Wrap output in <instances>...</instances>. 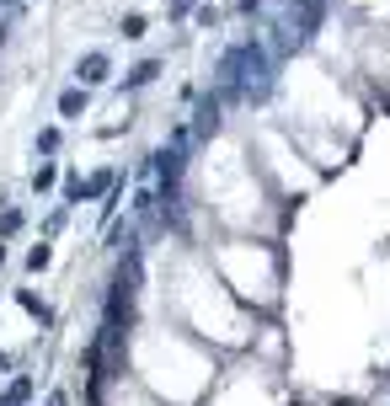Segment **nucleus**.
Returning <instances> with one entry per match:
<instances>
[{
	"instance_id": "nucleus-2",
	"label": "nucleus",
	"mask_w": 390,
	"mask_h": 406,
	"mask_svg": "<svg viewBox=\"0 0 390 406\" xmlns=\"http://www.w3.org/2000/svg\"><path fill=\"white\" fill-rule=\"evenodd\" d=\"M75 75H81V86H102L107 81V54H86Z\"/></svg>"
},
{
	"instance_id": "nucleus-8",
	"label": "nucleus",
	"mask_w": 390,
	"mask_h": 406,
	"mask_svg": "<svg viewBox=\"0 0 390 406\" xmlns=\"http://www.w3.org/2000/svg\"><path fill=\"white\" fill-rule=\"evenodd\" d=\"M48 406H70V401H64V396H59V390H54V396H48Z\"/></svg>"
},
{
	"instance_id": "nucleus-1",
	"label": "nucleus",
	"mask_w": 390,
	"mask_h": 406,
	"mask_svg": "<svg viewBox=\"0 0 390 406\" xmlns=\"http://www.w3.org/2000/svg\"><path fill=\"white\" fill-rule=\"evenodd\" d=\"M321 17H326V0H294V38L305 43L321 27Z\"/></svg>"
},
{
	"instance_id": "nucleus-4",
	"label": "nucleus",
	"mask_w": 390,
	"mask_h": 406,
	"mask_svg": "<svg viewBox=\"0 0 390 406\" xmlns=\"http://www.w3.org/2000/svg\"><path fill=\"white\" fill-rule=\"evenodd\" d=\"M59 113H64V118L86 113V91H64V97H59Z\"/></svg>"
},
{
	"instance_id": "nucleus-7",
	"label": "nucleus",
	"mask_w": 390,
	"mask_h": 406,
	"mask_svg": "<svg viewBox=\"0 0 390 406\" xmlns=\"http://www.w3.org/2000/svg\"><path fill=\"white\" fill-rule=\"evenodd\" d=\"M139 32H144V17H139V11H134V17H124V38H139Z\"/></svg>"
},
{
	"instance_id": "nucleus-6",
	"label": "nucleus",
	"mask_w": 390,
	"mask_h": 406,
	"mask_svg": "<svg viewBox=\"0 0 390 406\" xmlns=\"http://www.w3.org/2000/svg\"><path fill=\"white\" fill-rule=\"evenodd\" d=\"M155 75H161V64L150 59V64H139V70H134V75H128V86H144V81H155Z\"/></svg>"
},
{
	"instance_id": "nucleus-3",
	"label": "nucleus",
	"mask_w": 390,
	"mask_h": 406,
	"mask_svg": "<svg viewBox=\"0 0 390 406\" xmlns=\"http://www.w3.org/2000/svg\"><path fill=\"white\" fill-rule=\"evenodd\" d=\"M27 396H32V380H27V374H17V380H11V390L0 396V406H21Z\"/></svg>"
},
{
	"instance_id": "nucleus-5",
	"label": "nucleus",
	"mask_w": 390,
	"mask_h": 406,
	"mask_svg": "<svg viewBox=\"0 0 390 406\" xmlns=\"http://www.w3.org/2000/svg\"><path fill=\"white\" fill-rule=\"evenodd\" d=\"M107 187H113V177L102 171V177H91L86 187H75V198H81V193H86V198H97V193H107Z\"/></svg>"
}]
</instances>
